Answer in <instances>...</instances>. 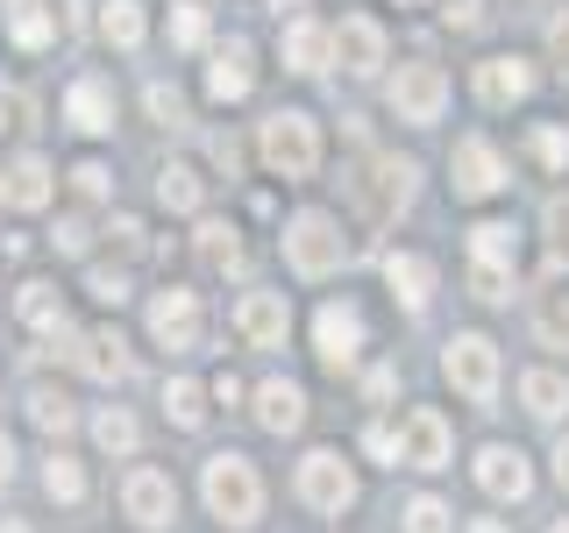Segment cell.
<instances>
[{
	"instance_id": "1",
	"label": "cell",
	"mask_w": 569,
	"mask_h": 533,
	"mask_svg": "<svg viewBox=\"0 0 569 533\" xmlns=\"http://www.w3.org/2000/svg\"><path fill=\"white\" fill-rule=\"evenodd\" d=\"M200 491H207V512L221 526H257V512H263V476H257V462L249 455H207V476H200Z\"/></svg>"
},
{
	"instance_id": "2",
	"label": "cell",
	"mask_w": 569,
	"mask_h": 533,
	"mask_svg": "<svg viewBox=\"0 0 569 533\" xmlns=\"http://www.w3.org/2000/svg\"><path fill=\"white\" fill-rule=\"evenodd\" d=\"M257 150H263V164H271L284 185H299V178H313V171H320V129H313L307 114H292V107L263 121Z\"/></svg>"
},
{
	"instance_id": "3",
	"label": "cell",
	"mask_w": 569,
	"mask_h": 533,
	"mask_svg": "<svg viewBox=\"0 0 569 533\" xmlns=\"http://www.w3.org/2000/svg\"><path fill=\"white\" fill-rule=\"evenodd\" d=\"M284 263H292L299 278H328L349 263V235L335 213H299L292 228H284Z\"/></svg>"
},
{
	"instance_id": "4",
	"label": "cell",
	"mask_w": 569,
	"mask_h": 533,
	"mask_svg": "<svg viewBox=\"0 0 569 533\" xmlns=\"http://www.w3.org/2000/svg\"><path fill=\"white\" fill-rule=\"evenodd\" d=\"M356 207H363V221H399L406 207H413V164H399V157H378V164H363V178H356Z\"/></svg>"
},
{
	"instance_id": "5",
	"label": "cell",
	"mask_w": 569,
	"mask_h": 533,
	"mask_svg": "<svg viewBox=\"0 0 569 533\" xmlns=\"http://www.w3.org/2000/svg\"><path fill=\"white\" fill-rule=\"evenodd\" d=\"M441 370H449V384L470 405H491L498 399V349L485 342V334H456L449 355H441Z\"/></svg>"
},
{
	"instance_id": "6",
	"label": "cell",
	"mask_w": 569,
	"mask_h": 533,
	"mask_svg": "<svg viewBox=\"0 0 569 533\" xmlns=\"http://www.w3.org/2000/svg\"><path fill=\"white\" fill-rule=\"evenodd\" d=\"M200 328H207V313H200V292L171 284V292H157V299H150V334H157V349H171V355L200 349Z\"/></svg>"
},
{
	"instance_id": "7",
	"label": "cell",
	"mask_w": 569,
	"mask_h": 533,
	"mask_svg": "<svg viewBox=\"0 0 569 533\" xmlns=\"http://www.w3.org/2000/svg\"><path fill=\"white\" fill-rule=\"evenodd\" d=\"M441 107H449V79H441V64H399V79H391V114L427 129V121H441Z\"/></svg>"
},
{
	"instance_id": "8",
	"label": "cell",
	"mask_w": 569,
	"mask_h": 533,
	"mask_svg": "<svg viewBox=\"0 0 569 533\" xmlns=\"http://www.w3.org/2000/svg\"><path fill=\"white\" fill-rule=\"evenodd\" d=\"M299 497H307L313 512H342V505H356V476H349V462L335 455V449H313L307 462H299Z\"/></svg>"
},
{
	"instance_id": "9",
	"label": "cell",
	"mask_w": 569,
	"mask_h": 533,
	"mask_svg": "<svg viewBox=\"0 0 569 533\" xmlns=\"http://www.w3.org/2000/svg\"><path fill=\"white\" fill-rule=\"evenodd\" d=\"M449 171H456V178H449V185H456V200H491V192L506 185V164H498V150H491L485 135L456 142V164H449Z\"/></svg>"
},
{
	"instance_id": "10",
	"label": "cell",
	"mask_w": 569,
	"mask_h": 533,
	"mask_svg": "<svg viewBox=\"0 0 569 533\" xmlns=\"http://www.w3.org/2000/svg\"><path fill=\"white\" fill-rule=\"evenodd\" d=\"M399 462H413V470H441V462H449V420H441L435 405H413V413H406Z\"/></svg>"
},
{
	"instance_id": "11",
	"label": "cell",
	"mask_w": 569,
	"mask_h": 533,
	"mask_svg": "<svg viewBox=\"0 0 569 533\" xmlns=\"http://www.w3.org/2000/svg\"><path fill=\"white\" fill-rule=\"evenodd\" d=\"M284 328H292V313H284V292H242L236 299V334L249 349H278Z\"/></svg>"
},
{
	"instance_id": "12",
	"label": "cell",
	"mask_w": 569,
	"mask_h": 533,
	"mask_svg": "<svg viewBox=\"0 0 569 533\" xmlns=\"http://www.w3.org/2000/svg\"><path fill=\"white\" fill-rule=\"evenodd\" d=\"M121 505H129V520L136 526H171V512H178V491H171V476L164 470H129V484H121Z\"/></svg>"
},
{
	"instance_id": "13",
	"label": "cell",
	"mask_w": 569,
	"mask_h": 533,
	"mask_svg": "<svg viewBox=\"0 0 569 533\" xmlns=\"http://www.w3.org/2000/svg\"><path fill=\"white\" fill-rule=\"evenodd\" d=\"M313 342H320V363H328V370H349L356 349H363V313H356V306H320Z\"/></svg>"
},
{
	"instance_id": "14",
	"label": "cell",
	"mask_w": 569,
	"mask_h": 533,
	"mask_svg": "<svg viewBox=\"0 0 569 533\" xmlns=\"http://www.w3.org/2000/svg\"><path fill=\"white\" fill-rule=\"evenodd\" d=\"M328 50L342 58V71H356V79H370V71L385 64V29L370 22V14H349V22L328 36Z\"/></svg>"
},
{
	"instance_id": "15",
	"label": "cell",
	"mask_w": 569,
	"mask_h": 533,
	"mask_svg": "<svg viewBox=\"0 0 569 533\" xmlns=\"http://www.w3.org/2000/svg\"><path fill=\"white\" fill-rule=\"evenodd\" d=\"M50 164L43 157H14V164H0V207H14V213H36V207H50Z\"/></svg>"
},
{
	"instance_id": "16",
	"label": "cell",
	"mask_w": 569,
	"mask_h": 533,
	"mask_svg": "<svg viewBox=\"0 0 569 533\" xmlns=\"http://www.w3.org/2000/svg\"><path fill=\"white\" fill-rule=\"evenodd\" d=\"M71 363H79L86 378H100V384H121V378H129V342L107 334V328H93V334L71 342Z\"/></svg>"
},
{
	"instance_id": "17",
	"label": "cell",
	"mask_w": 569,
	"mask_h": 533,
	"mask_svg": "<svg viewBox=\"0 0 569 533\" xmlns=\"http://www.w3.org/2000/svg\"><path fill=\"white\" fill-rule=\"evenodd\" d=\"M249 64H257V58H249V43H242V36H228V43L213 50V71H207V93H213V100H242L249 86H257V71H249Z\"/></svg>"
},
{
	"instance_id": "18",
	"label": "cell",
	"mask_w": 569,
	"mask_h": 533,
	"mask_svg": "<svg viewBox=\"0 0 569 533\" xmlns=\"http://www.w3.org/2000/svg\"><path fill=\"white\" fill-rule=\"evenodd\" d=\"M64 114H71L79 135H107V129H114V93H107V79H79L64 93Z\"/></svg>"
},
{
	"instance_id": "19",
	"label": "cell",
	"mask_w": 569,
	"mask_h": 533,
	"mask_svg": "<svg viewBox=\"0 0 569 533\" xmlns=\"http://www.w3.org/2000/svg\"><path fill=\"white\" fill-rule=\"evenodd\" d=\"M477 484H485L491 497H527L533 470H527L520 449H485V455H477Z\"/></svg>"
},
{
	"instance_id": "20",
	"label": "cell",
	"mask_w": 569,
	"mask_h": 533,
	"mask_svg": "<svg viewBox=\"0 0 569 533\" xmlns=\"http://www.w3.org/2000/svg\"><path fill=\"white\" fill-rule=\"evenodd\" d=\"M477 93H485L491 107H512V100L533 93V71L520 58H485V64H477Z\"/></svg>"
},
{
	"instance_id": "21",
	"label": "cell",
	"mask_w": 569,
	"mask_h": 533,
	"mask_svg": "<svg viewBox=\"0 0 569 533\" xmlns=\"http://www.w3.org/2000/svg\"><path fill=\"white\" fill-rule=\"evenodd\" d=\"M385 284H391V299H406V306H427V292H435V263L413 257V249H399V257H385Z\"/></svg>"
},
{
	"instance_id": "22",
	"label": "cell",
	"mask_w": 569,
	"mask_h": 533,
	"mask_svg": "<svg viewBox=\"0 0 569 533\" xmlns=\"http://www.w3.org/2000/svg\"><path fill=\"white\" fill-rule=\"evenodd\" d=\"M257 420L271 426V434H292V426L307 420V391H299V384H284V378H271V384L257 391Z\"/></svg>"
},
{
	"instance_id": "23",
	"label": "cell",
	"mask_w": 569,
	"mask_h": 533,
	"mask_svg": "<svg viewBox=\"0 0 569 533\" xmlns=\"http://www.w3.org/2000/svg\"><path fill=\"white\" fill-rule=\"evenodd\" d=\"M14 313H22L29 328H43V334H64V292H58V284H43V278H29V284H22Z\"/></svg>"
},
{
	"instance_id": "24",
	"label": "cell",
	"mask_w": 569,
	"mask_h": 533,
	"mask_svg": "<svg viewBox=\"0 0 569 533\" xmlns=\"http://www.w3.org/2000/svg\"><path fill=\"white\" fill-rule=\"evenodd\" d=\"M520 399H527L533 420H562L569 413V384L556 378V370H527V378H520Z\"/></svg>"
},
{
	"instance_id": "25",
	"label": "cell",
	"mask_w": 569,
	"mask_h": 533,
	"mask_svg": "<svg viewBox=\"0 0 569 533\" xmlns=\"http://www.w3.org/2000/svg\"><path fill=\"white\" fill-rule=\"evenodd\" d=\"M157 200H164L171 213H192V207L207 200L200 171H192V164H164V171H157Z\"/></svg>"
},
{
	"instance_id": "26",
	"label": "cell",
	"mask_w": 569,
	"mask_h": 533,
	"mask_svg": "<svg viewBox=\"0 0 569 533\" xmlns=\"http://www.w3.org/2000/svg\"><path fill=\"white\" fill-rule=\"evenodd\" d=\"M200 263L207 271H242V242H236V228H221V221H200Z\"/></svg>"
},
{
	"instance_id": "27",
	"label": "cell",
	"mask_w": 569,
	"mask_h": 533,
	"mask_svg": "<svg viewBox=\"0 0 569 533\" xmlns=\"http://www.w3.org/2000/svg\"><path fill=\"white\" fill-rule=\"evenodd\" d=\"M100 36L114 50H136L142 43V8H136V0H107V8H100Z\"/></svg>"
},
{
	"instance_id": "28",
	"label": "cell",
	"mask_w": 569,
	"mask_h": 533,
	"mask_svg": "<svg viewBox=\"0 0 569 533\" xmlns=\"http://www.w3.org/2000/svg\"><path fill=\"white\" fill-rule=\"evenodd\" d=\"M284 64H292V71H320V64H328V36H320L313 22H292V29H284Z\"/></svg>"
},
{
	"instance_id": "29",
	"label": "cell",
	"mask_w": 569,
	"mask_h": 533,
	"mask_svg": "<svg viewBox=\"0 0 569 533\" xmlns=\"http://www.w3.org/2000/svg\"><path fill=\"white\" fill-rule=\"evenodd\" d=\"M93 441H100V449H107V455H136V441H142V426H136L129 413H121V405H107V413L93 420Z\"/></svg>"
},
{
	"instance_id": "30",
	"label": "cell",
	"mask_w": 569,
	"mask_h": 533,
	"mask_svg": "<svg viewBox=\"0 0 569 533\" xmlns=\"http://www.w3.org/2000/svg\"><path fill=\"white\" fill-rule=\"evenodd\" d=\"M43 491L58 497V505H79V497H86V470H79V462H71V455L58 449V455L43 462Z\"/></svg>"
},
{
	"instance_id": "31",
	"label": "cell",
	"mask_w": 569,
	"mask_h": 533,
	"mask_svg": "<svg viewBox=\"0 0 569 533\" xmlns=\"http://www.w3.org/2000/svg\"><path fill=\"white\" fill-rule=\"evenodd\" d=\"M164 413H171L178 426H200V420H207V391L192 384V378H171V384H164Z\"/></svg>"
},
{
	"instance_id": "32",
	"label": "cell",
	"mask_w": 569,
	"mask_h": 533,
	"mask_svg": "<svg viewBox=\"0 0 569 533\" xmlns=\"http://www.w3.org/2000/svg\"><path fill=\"white\" fill-rule=\"evenodd\" d=\"M29 420L43 426V434H71V420H79V413H71L64 391H36V399H29Z\"/></svg>"
},
{
	"instance_id": "33",
	"label": "cell",
	"mask_w": 569,
	"mask_h": 533,
	"mask_svg": "<svg viewBox=\"0 0 569 533\" xmlns=\"http://www.w3.org/2000/svg\"><path fill=\"white\" fill-rule=\"evenodd\" d=\"M533 328H541L548 349H569V292H548L541 313H533Z\"/></svg>"
},
{
	"instance_id": "34",
	"label": "cell",
	"mask_w": 569,
	"mask_h": 533,
	"mask_svg": "<svg viewBox=\"0 0 569 533\" xmlns=\"http://www.w3.org/2000/svg\"><path fill=\"white\" fill-rule=\"evenodd\" d=\"M171 43H178V50H200V43H207V8H200V0L171 8Z\"/></svg>"
},
{
	"instance_id": "35",
	"label": "cell",
	"mask_w": 569,
	"mask_h": 533,
	"mask_svg": "<svg viewBox=\"0 0 569 533\" xmlns=\"http://www.w3.org/2000/svg\"><path fill=\"white\" fill-rule=\"evenodd\" d=\"M470 292H477V299H491V306H498V299L512 292V263H485V257H477V263H470Z\"/></svg>"
},
{
	"instance_id": "36",
	"label": "cell",
	"mask_w": 569,
	"mask_h": 533,
	"mask_svg": "<svg viewBox=\"0 0 569 533\" xmlns=\"http://www.w3.org/2000/svg\"><path fill=\"white\" fill-rule=\"evenodd\" d=\"M470 249L485 263H512V228L506 221H485V228H470Z\"/></svg>"
},
{
	"instance_id": "37",
	"label": "cell",
	"mask_w": 569,
	"mask_h": 533,
	"mask_svg": "<svg viewBox=\"0 0 569 533\" xmlns=\"http://www.w3.org/2000/svg\"><path fill=\"white\" fill-rule=\"evenodd\" d=\"M541 228H548V257H556V263H569V192H556V200H548Z\"/></svg>"
},
{
	"instance_id": "38",
	"label": "cell",
	"mask_w": 569,
	"mask_h": 533,
	"mask_svg": "<svg viewBox=\"0 0 569 533\" xmlns=\"http://www.w3.org/2000/svg\"><path fill=\"white\" fill-rule=\"evenodd\" d=\"M406 533H449V505L441 497H413L406 505Z\"/></svg>"
},
{
	"instance_id": "39",
	"label": "cell",
	"mask_w": 569,
	"mask_h": 533,
	"mask_svg": "<svg viewBox=\"0 0 569 533\" xmlns=\"http://www.w3.org/2000/svg\"><path fill=\"white\" fill-rule=\"evenodd\" d=\"M50 36H58V29H50L43 8H14V43H22V50H43Z\"/></svg>"
},
{
	"instance_id": "40",
	"label": "cell",
	"mask_w": 569,
	"mask_h": 533,
	"mask_svg": "<svg viewBox=\"0 0 569 533\" xmlns=\"http://www.w3.org/2000/svg\"><path fill=\"white\" fill-rule=\"evenodd\" d=\"M527 150L541 157L548 171H562V164H569V129H533V142H527Z\"/></svg>"
},
{
	"instance_id": "41",
	"label": "cell",
	"mask_w": 569,
	"mask_h": 533,
	"mask_svg": "<svg viewBox=\"0 0 569 533\" xmlns=\"http://www.w3.org/2000/svg\"><path fill=\"white\" fill-rule=\"evenodd\" d=\"M142 100H150V114L164 121V129H171V121H186V93H178V86H164V79H157V86H150Z\"/></svg>"
},
{
	"instance_id": "42",
	"label": "cell",
	"mask_w": 569,
	"mask_h": 533,
	"mask_svg": "<svg viewBox=\"0 0 569 533\" xmlns=\"http://www.w3.org/2000/svg\"><path fill=\"white\" fill-rule=\"evenodd\" d=\"M86 292H93L100 306H121V299H129V278H121V271H93V278H86Z\"/></svg>"
},
{
	"instance_id": "43",
	"label": "cell",
	"mask_w": 569,
	"mask_h": 533,
	"mask_svg": "<svg viewBox=\"0 0 569 533\" xmlns=\"http://www.w3.org/2000/svg\"><path fill=\"white\" fill-rule=\"evenodd\" d=\"M50 242H58L64 257H79V249H86V221H79V213H64V221H58V235H50Z\"/></svg>"
},
{
	"instance_id": "44",
	"label": "cell",
	"mask_w": 569,
	"mask_h": 533,
	"mask_svg": "<svg viewBox=\"0 0 569 533\" xmlns=\"http://www.w3.org/2000/svg\"><path fill=\"white\" fill-rule=\"evenodd\" d=\"M391 384H399V370H391V363H378V370L363 378V399H370V405H385V399H391Z\"/></svg>"
},
{
	"instance_id": "45",
	"label": "cell",
	"mask_w": 569,
	"mask_h": 533,
	"mask_svg": "<svg viewBox=\"0 0 569 533\" xmlns=\"http://www.w3.org/2000/svg\"><path fill=\"white\" fill-rule=\"evenodd\" d=\"M548 50H556V64H562V79H569V14L548 22Z\"/></svg>"
},
{
	"instance_id": "46",
	"label": "cell",
	"mask_w": 569,
	"mask_h": 533,
	"mask_svg": "<svg viewBox=\"0 0 569 533\" xmlns=\"http://www.w3.org/2000/svg\"><path fill=\"white\" fill-rule=\"evenodd\" d=\"M363 449H370V455H385V462H399V434H391V426H370Z\"/></svg>"
},
{
	"instance_id": "47",
	"label": "cell",
	"mask_w": 569,
	"mask_h": 533,
	"mask_svg": "<svg viewBox=\"0 0 569 533\" xmlns=\"http://www.w3.org/2000/svg\"><path fill=\"white\" fill-rule=\"evenodd\" d=\"M43 14L50 29H79V0H43Z\"/></svg>"
},
{
	"instance_id": "48",
	"label": "cell",
	"mask_w": 569,
	"mask_h": 533,
	"mask_svg": "<svg viewBox=\"0 0 569 533\" xmlns=\"http://www.w3.org/2000/svg\"><path fill=\"white\" fill-rule=\"evenodd\" d=\"M71 178H79V192H86V200H100V192H107V171H100V164H79Z\"/></svg>"
},
{
	"instance_id": "49",
	"label": "cell",
	"mask_w": 569,
	"mask_h": 533,
	"mask_svg": "<svg viewBox=\"0 0 569 533\" xmlns=\"http://www.w3.org/2000/svg\"><path fill=\"white\" fill-rule=\"evenodd\" d=\"M114 242H121V249H142V221H129V213H121V221H114Z\"/></svg>"
},
{
	"instance_id": "50",
	"label": "cell",
	"mask_w": 569,
	"mask_h": 533,
	"mask_svg": "<svg viewBox=\"0 0 569 533\" xmlns=\"http://www.w3.org/2000/svg\"><path fill=\"white\" fill-rule=\"evenodd\" d=\"M213 164H221V171H236V164H242V150H236L228 135H213Z\"/></svg>"
},
{
	"instance_id": "51",
	"label": "cell",
	"mask_w": 569,
	"mask_h": 533,
	"mask_svg": "<svg viewBox=\"0 0 569 533\" xmlns=\"http://www.w3.org/2000/svg\"><path fill=\"white\" fill-rule=\"evenodd\" d=\"M449 22H456V29H470V22H477V0H449Z\"/></svg>"
},
{
	"instance_id": "52",
	"label": "cell",
	"mask_w": 569,
	"mask_h": 533,
	"mask_svg": "<svg viewBox=\"0 0 569 533\" xmlns=\"http://www.w3.org/2000/svg\"><path fill=\"white\" fill-rule=\"evenodd\" d=\"M14 476V449H8V434H0V484Z\"/></svg>"
},
{
	"instance_id": "53",
	"label": "cell",
	"mask_w": 569,
	"mask_h": 533,
	"mask_svg": "<svg viewBox=\"0 0 569 533\" xmlns=\"http://www.w3.org/2000/svg\"><path fill=\"white\" fill-rule=\"evenodd\" d=\"M556 476H562V491H569V441L556 449Z\"/></svg>"
},
{
	"instance_id": "54",
	"label": "cell",
	"mask_w": 569,
	"mask_h": 533,
	"mask_svg": "<svg viewBox=\"0 0 569 533\" xmlns=\"http://www.w3.org/2000/svg\"><path fill=\"white\" fill-rule=\"evenodd\" d=\"M470 533H506V526H498V520H477V526H470Z\"/></svg>"
},
{
	"instance_id": "55",
	"label": "cell",
	"mask_w": 569,
	"mask_h": 533,
	"mask_svg": "<svg viewBox=\"0 0 569 533\" xmlns=\"http://www.w3.org/2000/svg\"><path fill=\"white\" fill-rule=\"evenodd\" d=\"M0 533H29V526H22V520H0Z\"/></svg>"
},
{
	"instance_id": "56",
	"label": "cell",
	"mask_w": 569,
	"mask_h": 533,
	"mask_svg": "<svg viewBox=\"0 0 569 533\" xmlns=\"http://www.w3.org/2000/svg\"><path fill=\"white\" fill-rule=\"evenodd\" d=\"M271 8H299V0H271Z\"/></svg>"
},
{
	"instance_id": "57",
	"label": "cell",
	"mask_w": 569,
	"mask_h": 533,
	"mask_svg": "<svg viewBox=\"0 0 569 533\" xmlns=\"http://www.w3.org/2000/svg\"><path fill=\"white\" fill-rule=\"evenodd\" d=\"M548 533H569V520H562V526H548Z\"/></svg>"
}]
</instances>
